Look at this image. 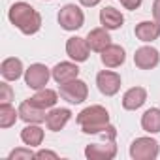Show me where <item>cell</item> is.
Instances as JSON below:
<instances>
[{
    "label": "cell",
    "mask_w": 160,
    "mask_h": 160,
    "mask_svg": "<svg viewBox=\"0 0 160 160\" xmlns=\"http://www.w3.org/2000/svg\"><path fill=\"white\" fill-rule=\"evenodd\" d=\"M77 124L81 128L83 134H102L106 139H111L115 141V136H117V130L113 124H109V113L104 106H89L85 108L81 113L77 115Z\"/></svg>",
    "instance_id": "obj_1"
},
{
    "label": "cell",
    "mask_w": 160,
    "mask_h": 160,
    "mask_svg": "<svg viewBox=\"0 0 160 160\" xmlns=\"http://www.w3.org/2000/svg\"><path fill=\"white\" fill-rule=\"evenodd\" d=\"M10 23L19 28L25 36H32L42 28V15L28 2H15L8 12Z\"/></svg>",
    "instance_id": "obj_2"
},
{
    "label": "cell",
    "mask_w": 160,
    "mask_h": 160,
    "mask_svg": "<svg viewBox=\"0 0 160 160\" xmlns=\"http://www.w3.org/2000/svg\"><path fill=\"white\" fill-rule=\"evenodd\" d=\"M160 152V145L154 138H136L130 145V156L134 160H154Z\"/></svg>",
    "instance_id": "obj_3"
},
{
    "label": "cell",
    "mask_w": 160,
    "mask_h": 160,
    "mask_svg": "<svg viewBox=\"0 0 160 160\" xmlns=\"http://www.w3.org/2000/svg\"><path fill=\"white\" fill-rule=\"evenodd\" d=\"M57 19H58V25L64 28V30H79L83 27V23H85V13H83V10L79 8V6H75V4H64L60 10H58V15H57Z\"/></svg>",
    "instance_id": "obj_4"
},
{
    "label": "cell",
    "mask_w": 160,
    "mask_h": 160,
    "mask_svg": "<svg viewBox=\"0 0 160 160\" xmlns=\"http://www.w3.org/2000/svg\"><path fill=\"white\" fill-rule=\"evenodd\" d=\"M58 94L62 100L70 102V104H83L89 96V87L81 79H73V81L62 83L58 89Z\"/></svg>",
    "instance_id": "obj_5"
},
{
    "label": "cell",
    "mask_w": 160,
    "mask_h": 160,
    "mask_svg": "<svg viewBox=\"0 0 160 160\" xmlns=\"http://www.w3.org/2000/svg\"><path fill=\"white\" fill-rule=\"evenodd\" d=\"M49 77H53V75H51V70H49L45 64H40V62L30 64V66L25 70V83H27L30 89H34V91L43 89V87L49 83Z\"/></svg>",
    "instance_id": "obj_6"
},
{
    "label": "cell",
    "mask_w": 160,
    "mask_h": 160,
    "mask_svg": "<svg viewBox=\"0 0 160 160\" xmlns=\"http://www.w3.org/2000/svg\"><path fill=\"white\" fill-rule=\"evenodd\" d=\"M96 87L104 96H115L121 91V75L111 70H102L96 75Z\"/></svg>",
    "instance_id": "obj_7"
},
{
    "label": "cell",
    "mask_w": 160,
    "mask_h": 160,
    "mask_svg": "<svg viewBox=\"0 0 160 160\" xmlns=\"http://www.w3.org/2000/svg\"><path fill=\"white\" fill-rule=\"evenodd\" d=\"M19 119L25 121L27 124H42V122H45L47 113H45L43 108L36 106V104L28 98V100L21 102V106H19Z\"/></svg>",
    "instance_id": "obj_8"
},
{
    "label": "cell",
    "mask_w": 160,
    "mask_h": 160,
    "mask_svg": "<svg viewBox=\"0 0 160 160\" xmlns=\"http://www.w3.org/2000/svg\"><path fill=\"white\" fill-rule=\"evenodd\" d=\"M85 156L89 160H111L117 156V145L111 139H106V143H91L85 147Z\"/></svg>",
    "instance_id": "obj_9"
},
{
    "label": "cell",
    "mask_w": 160,
    "mask_h": 160,
    "mask_svg": "<svg viewBox=\"0 0 160 160\" xmlns=\"http://www.w3.org/2000/svg\"><path fill=\"white\" fill-rule=\"evenodd\" d=\"M66 53L75 62H85V60H89L91 47L87 43V38H79V36L68 38V42H66Z\"/></svg>",
    "instance_id": "obj_10"
},
{
    "label": "cell",
    "mask_w": 160,
    "mask_h": 160,
    "mask_svg": "<svg viewBox=\"0 0 160 160\" xmlns=\"http://www.w3.org/2000/svg\"><path fill=\"white\" fill-rule=\"evenodd\" d=\"M158 62H160V55L151 45H143V47L136 49V53H134V64L139 70H152L158 66Z\"/></svg>",
    "instance_id": "obj_11"
},
{
    "label": "cell",
    "mask_w": 160,
    "mask_h": 160,
    "mask_svg": "<svg viewBox=\"0 0 160 160\" xmlns=\"http://www.w3.org/2000/svg\"><path fill=\"white\" fill-rule=\"evenodd\" d=\"M100 60L106 68H119L121 64H124L126 60V53L121 45L117 43H109L102 53H100Z\"/></svg>",
    "instance_id": "obj_12"
},
{
    "label": "cell",
    "mask_w": 160,
    "mask_h": 160,
    "mask_svg": "<svg viewBox=\"0 0 160 160\" xmlns=\"http://www.w3.org/2000/svg\"><path fill=\"white\" fill-rule=\"evenodd\" d=\"M51 75L53 79L62 85V83H68V81H73L79 75V68H77V62H58L53 70H51Z\"/></svg>",
    "instance_id": "obj_13"
},
{
    "label": "cell",
    "mask_w": 160,
    "mask_h": 160,
    "mask_svg": "<svg viewBox=\"0 0 160 160\" xmlns=\"http://www.w3.org/2000/svg\"><path fill=\"white\" fill-rule=\"evenodd\" d=\"M70 119H72V111L68 108H51V111L47 113L45 124L51 132H58L68 124Z\"/></svg>",
    "instance_id": "obj_14"
},
{
    "label": "cell",
    "mask_w": 160,
    "mask_h": 160,
    "mask_svg": "<svg viewBox=\"0 0 160 160\" xmlns=\"http://www.w3.org/2000/svg\"><path fill=\"white\" fill-rule=\"evenodd\" d=\"M87 43H89L91 51L102 53V51L111 43L109 30H108V28H104V27H98V28L89 30V34H87Z\"/></svg>",
    "instance_id": "obj_15"
},
{
    "label": "cell",
    "mask_w": 160,
    "mask_h": 160,
    "mask_svg": "<svg viewBox=\"0 0 160 160\" xmlns=\"http://www.w3.org/2000/svg\"><path fill=\"white\" fill-rule=\"evenodd\" d=\"M147 102V91L143 87H132L122 94V108L128 111L139 109Z\"/></svg>",
    "instance_id": "obj_16"
},
{
    "label": "cell",
    "mask_w": 160,
    "mask_h": 160,
    "mask_svg": "<svg viewBox=\"0 0 160 160\" xmlns=\"http://www.w3.org/2000/svg\"><path fill=\"white\" fill-rule=\"evenodd\" d=\"M122 23H124V17H122V13H121L117 8L106 6V8L100 10V25H102L104 28H108V30H117V28L122 27Z\"/></svg>",
    "instance_id": "obj_17"
},
{
    "label": "cell",
    "mask_w": 160,
    "mask_h": 160,
    "mask_svg": "<svg viewBox=\"0 0 160 160\" xmlns=\"http://www.w3.org/2000/svg\"><path fill=\"white\" fill-rule=\"evenodd\" d=\"M134 34H136L138 40H141L145 43L154 42L160 36V23H156V21H141V23L136 25Z\"/></svg>",
    "instance_id": "obj_18"
},
{
    "label": "cell",
    "mask_w": 160,
    "mask_h": 160,
    "mask_svg": "<svg viewBox=\"0 0 160 160\" xmlns=\"http://www.w3.org/2000/svg\"><path fill=\"white\" fill-rule=\"evenodd\" d=\"M23 62L21 58L17 57H10V58H4L2 64H0V73L6 81H17V79L23 75Z\"/></svg>",
    "instance_id": "obj_19"
},
{
    "label": "cell",
    "mask_w": 160,
    "mask_h": 160,
    "mask_svg": "<svg viewBox=\"0 0 160 160\" xmlns=\"http://www.w3.org/2000/svg\"><path fill=\"white\" fill-rule=\"evenodd\" d=\"M30 100H32L36 106L43 108V109H51V108H55V106H57V102H58V92H57V91H53V89L43 87V89H38V91H36V94H34Z\"/></svg>",
    "instance_id": "obj_20"
},
{
    "label": "cell",
    "mask_w": 160,
    "mask_h": 160,
    "mask_svg": "<svg viewBox=\"0 0 160 160\" xmlns=\"http://www.w3.org/2000/svg\"><path fill=\"white\" fill-rule=\"evenodd\" d=\"M21 141L28 147H38L43 141V128L40 124H27L21 130Z\"/></svg>",
    "instance_id": "obj_21"
},
{
    "label": "cell",
    "mask_w": 160,
    "mask_h": 160,
    "mask_svg": "<svg viewBox=\"0 0 160 160\" xmlns=\"http://www.w3.org/2000/svg\"><path fill=\"white\" fill-rule=\"evenodd\" d=\"M141 128L149 134L160 132V109L158 108H151L141 115Z\"/></svg>",
    "instance_id": "obj_22"
},
{
    "label": "cell",
    "mask_w": 160,
    "mask_h": 160,
    "mask_svg": "<svg viewBox=\"0 0 160 160\" xmlns=\"http://www.w3.org/2000/svg\"><path fill=\"white\" fill-rule=\"evenodd\" d=\"M19 119V109L15 111V108L10 102H2L0 104V128H10L17 122Z\"/></svg>",
    "instance_id": "obj_23"
},
{
    "label": "cell",
    "mask_w": 160,
    "mask_h": 160,
    "mask_svg": "<svg viewBox=\"0 0 160 160\" xmlns=\"http://www.w3.org/2000/svg\"><path fill=\"white\" fill-rule=\"evenodd\" d=\"M36 158V152L30 151V147H19V149H13L10 154H8V160H32Z\"/></svg>",
    "instance_id": "obj_24"
},
{
    "label": "cell",
    "mask_w": 160,
    "mask_h": 160,
    "mask_svg": "<svg viewBox=\"0 0 160 160\" xmlns=\"http://www.w3.org/2000/svg\"><path fill=\"white\" fill-rule=\"evenodd\" d=\"M10 100H13V91L4 81V83H0V102H10Z\"/></svg>",
    "instance_id": "obj_25"
},
{
    "label": "cell",
    "mask_w": 160,
    "mask_h": 160,
    "mask_svg": "<svg viewBox=\"0 0 160 160\" xmlns=\"http://www.w3.org/2000/svg\"><path fill=\"white\" fill-rule=\"evenodd\" d=\"M141 2H143V0H121V4L126 8V10H138L139 6H141Z\"/></svg>",
    "instance_id": "obj_26"
},
{
    "label": "cell",
    "mask_w": 160,
    "mask_h": 160,
    "mask_svg": "<svg viewBox=\"0 0 160 160\" xmlns=\"http://www.w3.org/2000/svg\"><path fill=\"white\" fill-rule=\"evenodd\" d=\"M36 158L42 160V158H51V160H58V154L53 152V151H38L36 152Z\"/></svg>",
    "instance_id": "obj_27"
},
{
    "label": "cell",
    "mask_w": 160,
    "mask_h": 160,
    "mask_svg": "<svg viewBox=\"0 0 160 160\" xmlns=\"http://www.w3.org/2000/svg\"><path fill=\"white\" fill-rule=\"evenodd\" d=\"M152 17L156 23H160V0H154L152 2Z\"/></svg>",
    "instance_id": "obj_28"
},
{
    "label": "cell",
    "mask_w": 160,
    "mask_h": 160,
    "mask_svg": "<svg viewBox=\"0 0 160 160\" xmlns=\"http://www.w3.org/2000/svg\"><path fill=\"white\" fill-rule=\"evenodd\" d=\"M100 2H102V0H79V4L85 6V8H94V6H98Z\"/></svg>",
    "instance_id": "obj_29"
},
{
    "label": "cell",
    "mask_w": 160,
    "mask_h": 160,
    "mask_svg": "<svg viewBox=\"0 0 160 160\" xmlns=\"http://www.w3.org/2000/svg\"><path fill=\"white\" fill-rule=\"evenodd\" d=\"M119 2H121V0H119Z\"/></svg>",
    "instance_id": "obj_30"
}]
</instances>
